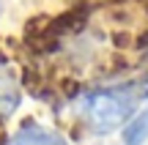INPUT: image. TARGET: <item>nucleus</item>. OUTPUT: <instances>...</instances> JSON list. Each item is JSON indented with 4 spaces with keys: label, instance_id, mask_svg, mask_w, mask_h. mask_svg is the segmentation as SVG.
<instances>
[{
    "label": "nucleus",
    "instance_id": "1",
    "mask_svg": "<svg viewBox=\"0 0 148 145\" xmlns=\"http://www.w3.org/2000/svg\"><path fill=\"white\" fill-rule=\"evenodd\" d=\"M134 107H137V96L132 88H107V91L88 96L85 115H88V123L93 131L110 134L132 118Z\"/></svg>",
    "mask_w": 148,
    "mask_h": 145
},
{
    "label": "nucleus",
    "instance_id": "3",
    "mask_svg": "<svg viewBox=\"0 0 148 145\" xmlns=\"http://www.w3.org/2000/svg\"><path fill=\"white\" fill-rule=\"evenodd\" d=\"M145 140H148V110L129 118L123 126V142L126 145H143Z\"/></svg>",
    "mask_w": 148,
    "mask_h": 145
},
{
    "label": "nucleus",
    "instance_id": "4",
    "mask_svg": "<svg viewBox=\"0 0 148 145\" xmlns=\"http://www.w3.org/2000/svg\"><path fill=\"white\" fill-rule=\"evenodd\" d=\"M145 96H148V85H145Z\"/></svg>",
    "mask_w": 148,
    "mask_h": 145
},
{
    "label": "nucleus",
    "instance_id": "2",
    "mask_svg": "<svg viewBox=\"0 0 148 145\" xmlns=\"http://www.w3.org/2000/svg\"><path fill=\"white\" fill-rule=\"evenodd\" d=\"M8 145H66V140L55 131L38 129V126H25V129L16 131V137Z\"/></svg>",
    "mask_w": 148,
    "mask_h": 145
}]
</instances>
